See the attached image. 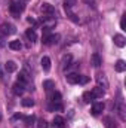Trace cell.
I'll return each instance as SVG.
<instances>
[{"label":"cell","mask_w":126,"mask_h":128,"mask_svg":"<svg viewBox=\"0 0 126 128\" xmlns=\"http://www.w3.org/2000/svg\"><path fill=\"white\" fill-rule=\"evenodd\" d=\"M25 36H27V39L30 40V42H34L36 39H37V33L34 28H28L27 32H25Z\"/></svg>","instance_id":"e0dca14e"},{"label":"cell","mask_w":126,"mask_h":128,"mask_svg":"<svg viewBox=\"0 0 126 128\" xmlns=\"http://www.w3.org/2000/svg\"><path fill=\"white\" fill-rule=\"evenodd\" d=\"M4 67H6V72H7V73H13V72L16 70V64H15V61H7Z\"/></svg>","instance_id":"7402d4cb"},{"label":"cell","mask_w":126,"mask_h":128,"mask_svg":"<svg viewBox=\"0 0 126 128\" xmlns=\"http://www.w3.org/2000/svg\"><path fill=\"white\" fill-rule=\"evenodd\" d=\"M114 43L119 46V48H125V45H126V39H125V36L123 34H116L114 36Z\"/></svg>","instance_id":"30bf717a"},{"label":"cell","mask_w":126,"mask_h":128,"mask_svg":"<svg viewBox=\"0 0 126 128\" xmlns=\"http://www.w3.org/2000/svg\"><path fill=\"white\" fill-rule=\"evenodd\" d=\"M37 128H49V125L45 119H40V121H37Z\"/></svg>","instance_id":"83f0119b"},{"label":"cell","mask_w":126,"mask_h":128,"mask_svg":"<svg viewBox=\"0 0 126 128\" xmlns=\"http://www.w3.org/2000/svg\"><path fill=\"white\" fill-rule=\"evenodd\" d=\"M96 82H98V86H101L102 90L108 88V80L104 73H96Z\"/></svg>","instance_id":"52a82bcc"},{"label":"cell","mask_w":126,"mask_h":128,"mask_svg":"<svg viewBox=\"0 0 126 128\" xmlns=\"http://www.w3.org/2000/svg\"><path fill=\"white\" fill-rule=\"evenodd\" d=\"M18 82H19V84H24V85H27V84L30 82V76H28L25 72H19V76H18Z\"/></svg>","instance_id":"5bb4252c"},{"label":"cell","mask_w":126,"mask_h":128,"mask_svg":"<svg viewBox=\"0 0 126 128\" xmlns=\"http://www.w3.org/2000/svg\"><path fill=\"white\" fill-rule=\"evenodd\" d=\"M40 10H42V14H43L42 18H43L45 21H52V22L57 21V10H55V8H54L52 4L43 3L42 8H40Z\"/></svg>","instance_id":"6da1fadb"},{"label":"cell","mask_w":126,"mask_h":128,"mask_svg":"<svg viewBox=\"0 0 126 128\" xmlns=\"http://www.w3.org/2000/svg\"><path fill=\"white\" fill-rule=\"evenodd\" d=\"M12 91H13V94H15V96H22V94H24V91H25V85H24V84L16 82V84L12 86Z\"/></svg>","instance_id":"9c48e42d"},{"label":"cell","mask_w":126,"mask_h":128,"mask_svg":"<svg viewBox=\"0 0 126 128\" xmlns=\"http://www.w3.org/2000/svg\"><path fill=\"white\" fill-rule=\"evenodd\" d=\"M71 60H73V57H71L70 54L64 55V58H63V68H65V67H70V63H71Z\"/></svg>","instance_id":"603a6c76"},{"label":"cell","mask_w":126,"mask_h":128,"mask_svg":"<svg viewBox=\"0 0 126 128\" xmlns=\"http://www.w3.org/2000/svg\"><path fill=\"white\" fill-rule=\"evenodd\" d=\"M91 94H92V97H94V98H101V97L105 94V91H104L101 86H96V88H94V90L91 91Z\"/></svg>","instance_id":"9a60e30c"},{"label":"cell","mask_w":126,"mask_h":128,"mask_svg":"<svg viewBox=\"0 0 126 128\" xmlns=\"http://www.w3.org/2000/svg\"><path fill=\"white\" fill-rule=\"evenodd\" d=\"M49 109L51 110H61L63 109V106H61V103H51V106H49Z\"/></svg>","instance_id":"484cf974"},{"label":"cell","mask_w":126,"mask_h":128,"mask_svg":"<svg viewBox=\"0 0 126 128\" xmlns=\"http://www.w3.org/2000/svg\"><path fill=\"white\" fill-rule=\"evenodd\" d=\"M114 68H116V72L122 73V72H125V70H126V63L123 61V60H119L117 63L114 64Z\"/></svg>","instance_id":"ac0fdd59"},{"label":"cell","mask_w":126,"mask_h":128,"mask_svg":"<svg viewBox=\"0 0 126 128\" xmlns=\"http://www.w3.org/2000/svg\"><path fill=\"white\" fill-rule=\"evenodd\" d=\"M120 26H122V28H123V30H125V16H123V18H122V22H120Z\"/></svg>","instance_id":"1f68e13d"},{"label":"cell","mask_w":126,"mask_h":128,"mask_svg":"<svg viewBox=\"0 0 126 128\" xmlns=\"http://www.w3.org/2000/svg\"><path fill=\"white\" fill-rule=\"evenodd\" d=\"M58 40H60V34H48V33H45V36H43V43L45 45H55V43H58Z\"/></svg>","instance_id":"8992f818"},{"label":"cell","mask_w":126,"mask_h":128,"mask_svg":"<svg viewBox=\"0 0 126 128\" xmlns=\"http://www.w3.org/2000/svg\"><path fill=\"white\" fill-rule=\"evenodd\" d=\"M105 127L107 128H116V122L113 121L111 116H107V118H105Z\"/></svg>","instance_id":"cb8c5ba5"},{"label":"cell","mask_w":126,"mask_h":128,"mask_svg":"<svg viewBox=\"0 0 126 128\" xmlns=\"http://www.w3.org/2000/svg\"><path fill=\"white\" fill-rule=\"evenodd\" d=\"M15 32H16V30H15V27H13L12 24H9V22H3V24L0 26V34H3L4 37H7V36L13 34Z\"/></svg>","instance_id":"5b68a950"},{"label":"cell","mask_w":126,"mask_h":128,"mask_svg":"<svg viewBox=\"0 0 126 128\" xmlns=\"http://www.w3.org/2000/svg\"><path fill=\"white\" fill-rule=\"evenodd\" d=\"M86 4H89V6H92V8H95V0H83Z\"/></svg>","instance_id":"f546056e"},{"label":"cell","mask_w":126,"mask_h":128,"mask_svg":"<svg viewBox=\"0 0 126 128\" xmlns=\"http://www.w3.org/2000/svg\"><path fill=\"white\" fill-rule=\"evenodd\" d=\"M64 8H65V12H67V16H68V18H70L71 21H74V22H79V21H80V20L77 18V15H76V14H74V12L71 10V8H68V6H64Z\"/></svg>","instance_id":"4fadbf2b"},{"label":"cell","mask_w":126,"mask_h":128,"mask_svg":"<svg viewBox=\"0 0 126 128\" xmlns=\"http://www.w3.org/2000/svg\"><path fill=\"white\" fill-rule=\"evenodd\" d=\"M40 63H42V67H43L45 72H49L51 70V58L49 57H43Z\"/></svg>","instance_id":"2e32d148"},{"label":"cell","mask_w":126,"mask_h":128,"mask_svg":"<svg viewBox=\"0 0 126 128\" xmlns=\"http://www.w3.org/2000/svg\"><path fill=\"white\" fill-rule=\"evenodd\" d=\"M9 48H10V49H13V51H19V49L22 48V45H21V42H19V40H12V42L9 43Z\"/></svg>","instance_id":"ffe728a7"},{"label":"cell","mask_w":126,"mask_h":128,"mask_svg":"<svg viewBox=\"0 0 126 128\" xmlns=\"http://www.w3.org/2000/svg\"><path fill=\"white\" fill-rule=\"evenodd\" d=\"M22 106L24 107H33L34 106V100L33 98H24L22 100Z\"/></svg>","instance_id":"d4e9b609"},{"label":"cell","mask_w":126,"mask_h":128,"mask_svg":"<svg viewBox=\"0 0 126 128\" xmlns=\"http://www.w3.org/2000/svg\"><path fill=\"white\" fill-rule=\"evenodd\" d=\"M24 9H25V4H24V2H12L10 3V6H9V10H10V14L12 15H15V16H18L19 14H22L24 12Z\"/></svg>","instance_id":"277c9868"},{"label":"cell","mask_w":126,"mask_h":128,"mask_svg":"<svg viewBox=\"0 0 126 128\" xmlns=\"http://www.w3.org/2000/svg\"><path fill=\"white\" fill-rule=\"evenodd\" d=\"M104 107H105V106H104V103H102V101L94 103V104H92V115H94V116H98V115L104 110Z\"/></svg>","instance_id":"ba28073f"},{"label":"cell","mask_w":126,"mask_h":128,"mask_svg":"<svg viewBox=\"0 0 126 128\" xmlns=\"http://www.w3.org/2000/svg\"><path fill=\"white\" fill-rule=\"evenodd\" d=\"M54 125L57 128H65V119H64L63 116L57 115V116L54 118Z\"/></svg>","instance_id":"8fae6325"},{"label":"cell","mask_w":126,"mask_h":128,"mask_svg":"<svg viewBox=\"0 0 126 128\" xmlns=\"http://www.w3.org/2000/svg\"><path fill=\"white\" fill-rule=\"evenodd\" d=\"M3 40H4V36H3V34H0V46H3V45H4V42H3Z\"/></svg>","instance_id":"4dcf8cb0"},{"label":"cell","mask_w":126,"mask_h":128,"mask_svg":"<svg viewBox=\"0 0 126 128\" xmlns=\"http://www.w3.org/2000/svg\"><path fill=\"white\" fill-rule=\"evenodd\" d=\"M76 4V0H65V3H64V6H68V8H73Z\"/></svg>","instance_id":"f1b7e54d"},{"label":"cell","mask_w":126,"mask_h":128,"mask_svg":"<svg viewBox=\"0 0 126 128\" xmlns=\"http://www.w3.org/2000/svg\"><path fill=\"white\" fill-rule=\"evenodd\" d=\"M0 79H3V72H1V68H0Z\"/></svg>","instance_id":"d6a6232c"},{"label":"cell","mask_w":126,"mask_h":128,"mask_svg":"<svg viewBox=\"0 0 126 128\" xmlns=\"http://www.w3.org/2000/svg\"><path fill=\"white\" fill-rule=\"evenodd\" d=\"M43 88H45L48 92H51V91H54V88H55V84H54L52 80H45V82H43Z\"/></svg>","instance_id":"44dd1931"},{"label":"cell","mask_w":126,"mask_h":128,"mask_svg":"<svg viewBox=\"0 0 126 128\" xmlns=\"http://www.w3.org/2000/svg\"><path fill=\"white\" fill-rule=\"evenodd\" d=\"M101 64H102L101 57H99L98 54H92V66H94V67H99Z\"/></svg>","instance_id":"d6986e66"},{"label":"cell","mask_w":126,"mask_h":128,"mask_svg":"<svg viewBox=\"0 0 126 128\" xmlns=\"http://www.w3.org/2000/svg\"><path fill=\"white\" fill-rule=\"evenodd\" d=\"M65 79H67V82L68 84H88V80H89V78H86V76H82V74H79V73H68L67 76H65Z\"/></svg>","instance_id":"3957f363"},{"label":"cell","mask_w":126,"mask_h":128,"mask_svg":"<svg viewBox=\"0 0 126 128\" xmlns=\"http://www.w3.org/2000/svg\"><path fill=\"white\" fill-rule=\"evenodd\" d=\"M83 100H85V103H91V100H94V97H92V94L88 91V92L83 94Z\"/></svg>","instance_id":"4316f807"},{"label":"cell","mask_w":126,"mask_h":128,"mask_svg":"<svg viewBox=\"0 0 126 128\" xmlns=\"http://www.w3.org/2000/svg\"><path fill=\"white\" fill-rule=\"evenodd\" d=\"M49 100L51 103H61V94L57 91H51L49 92Z\"/></svg>","instance_id":"7c38bea8"},{"label":"cell","mask_w":126,"mask_h":128,"mask_svg":"<svg viewBox=\"0 0 126 128\" xmlns=\"http://www.w3.org/2000/svg\"><path fill=\"white\" fill-rule=\"evenodd\" d=\"M114 110H116V113L119 115L120 121H126V104H125V100L122 98V96H120V94H119V98L116 100Z\"/></svg>","instance_id":"7a4b0ae2"}]
</instances>
